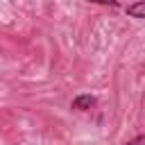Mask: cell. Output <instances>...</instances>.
I'll return each instance as SVG.
<instances>
[{
	"label": "cell",
	"mask_w": 145,
	"mask_h": 145,
	"mask_svg": "<svg viewBox=\"0 0 145 145\" xmlns=\"http://www.w3.org/2000/svg\"><path fill=\"white\" fill-rule=\"evenodd\" d=\"M97 104V100H95V95H91V93H82V95H77L75 100H72V109L75 111H91L93 106Z\"/></svg>",
	"instance_id": "obj_1"
},
{
	"label": "cell",
	"mask_w": 145,
	"mask_h": 145,
	"mask_svg": "<svg viewBox=\"0 0 145 145\" xmlns=\"http://www.w3.org/2000/svg\"><path fill=\"white\" fill-rule=\"evenodd\" d=\"M127 16H131V18H145V0H138V2L129 5L127 7Z\"/></svg>",
	"instance_id": "obj_2"
},
{
	"label": "cell",
	"mask_w": 145,
	"mask_h": 145,
	"mask_svg": "<svg viewBox=\"0 0 145 145\" xmlns=\"http://www.w3.org/2000/svg\"><path fill=\"white\" fill-rule=\"evenodd\" d=\"M86 2H95V5H106V7H120L118 0H86Z\"/></svg>",
	"instance_id": "obj_3"
},
{
	"label": "cell",
	"mask_w": 145,
	"mask_h": 145,
	"mask_svg": "<svg viewBox=\"0 0 145 145\" xmlns=\"http://www.w3.org/2000/svg\"><path fill=\"white\" fill-rule=\"evenodd\" d=\"M125 145H145V136H143V134H138V136H134L131 140H127Z\"/></svg>",
	"instance_id": "obj_4"
}]
</instances>
